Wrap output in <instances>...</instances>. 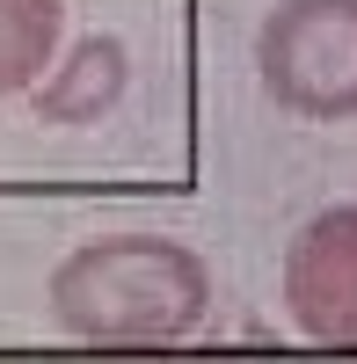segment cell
<instances>
[{
  "label": "cell",
  "instance_id": "obj_2",
  "mask_svg": "<svg viewBox=\"0 0 357 364\" xmlns=\"http://www.w3.org/2000/svg\"><path fill=\"white\" fill-rule=\"evenodd\" d=\"M255 73L292 117H357V0H277L255 29Z\"/></svg>",
  "mask_w": 357,
  "mask_h": 364
},
{
  "label": "cell",
  "instance_id": "obj_4",
  "mask_svg": "<svg viewBox=\"0 0 357 364\" xmlns=\"http://www.w3.org/2000/svg\"><path fill=\"white\" fill-rule=\"evenodd\" d=\"M66 37V0H0V95L37 87Z\"/></svg>",
  "mask_w": 357,
  "mask_h": 364
},
{
  "label": "cell",
  "instance_id": "obj_5",
  "mask_svg": "<svg viewBox=\"0 0 357 364\" xmlns=\"http://www.w3.org/2000/svg\"><path fill=\"white\" fill-rule=\"evenodd\" d=\"M117 87H124V51L110 37H95V44H80V73L44 95V117H95Z\"/></svg>",
  "mask_w": 357,
  "mask_h": 364
},
{
  "label": "cell",
  "instance_id": "obj_3",
  "mask_svg": "<svg viewBox=\"0 0 357 364\" xmlns=\"http://www.w3.org/2000/svg\"><path fill=\"white\" fill-rule=\"evenodd\" d=\"M284 314L321 350H357V204H329L284 248Z\"/></svg>",
  "mask_w": 357,
  "mask_h": 364
},
{
  "label": "cell",
  "instance_id": "obj_1",
  "mask_svg": "<svg viewBox=\"0 0 357 364\" xmlns=\"http://www.w3.org/2000/svg\"><path fill=\"white\" fill-rule=\"evenodd\" d=\"M212 314V269L168 233H110L51 269V321L73 343L161 350Z\"/></svg>",
  "mask_w": 357,
  "mask_h": 364
}]
</instances>
